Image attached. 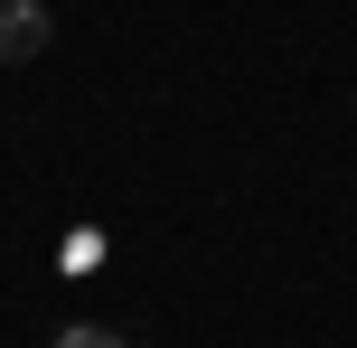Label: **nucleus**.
Here are the masks:
<instances>
[{"instance_id":"obj_1","label":"nucleus","mask_w":357,"mask_h":348,"mask_svg":"<svg viewBox=\"0 0 357 348\" xmlns=\"http://www.w3.org/2000/svg\"><path fill=\"white\" fill-rule=\"evenodd\" d=\"M47 0H0V66H29V56H47Z\"/></svg>"},{"instance_id":"obj_2","label":"nucleus","mask_w":357,"mask_h":348,"mask_svg":"<svg viewBox=\"0 0 357 348\" xmlns=\"http://www.w3.org/2000/svg\"><path fill=\"white\" fill-rule=\"evenodd\" d=\"M56 264H66V273H94V264H104V236H94V226H75V236L56 245Z\"/></svg>"},{"instance_id":"obj_3","label":"nucleus","mask_w":357,"mask_h":348,"mask_svg":"<svg viewBox=\"0 0 357 348\" xmlns=\"http://www.w3.org/2000/svg\"><path fill=\"white\" fill-rule=\"evenodd\" d=\"M56 348H123V330H94V320H75V330H56Z\"/></svg>"}]
</instances>
